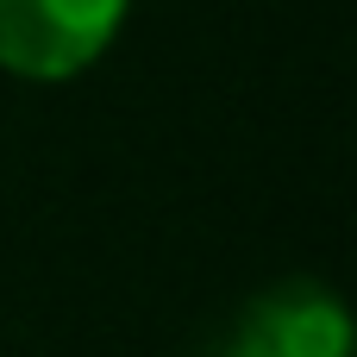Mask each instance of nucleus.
<instances>
[{"instance_id":"nucleus-2","label":"nucleus","mask_w":357,"mask_h":357,"mask_svg":"<svg viewBox=\"0 0 357 357\" xmlns=\"http://www.w3.org/2000/svg\"><path fill=\"white\" fill-rule=\"evenodd\" d=\"M238 326L276 357H351V320H345L339 295L320 282H282V289L257 295Z\"/></svg>"},{"instance_id":"nucleus-3","label":"nucleus","mask_w":357,"mask_h":357,"mask_svg":"<svg viewBox=\"0 0 357 357\" xmlns=\"http://www.w3.org/2000/svg\"><path fill=\"white\" fill-rule=\"evenodd\" d=\"M226 357H276V351H270V345H257V339L238 326V333H232V345H226Z\"/></svg>"},{"instance_id":"nucleus-1","label":"nucleus","mask_w":357,"mask_h":357,"mask_svg":"<svg viewBox=\"0 0 357 357\" xmlns=\"http://www.w3.org/2000/svg\"><path fill=\"white\" fill-rule=\"evenodd\" d=\"M132 0H0V63L25 82L82 75L119 31Z\"/></svg>"}]
</instances>
